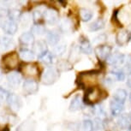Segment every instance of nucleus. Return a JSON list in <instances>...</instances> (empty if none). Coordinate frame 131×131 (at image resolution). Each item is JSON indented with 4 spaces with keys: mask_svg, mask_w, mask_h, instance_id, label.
<instances>
[{
    "mask_svg": "<svg viewBox=\"0 0 131 131\" xmlns=\"http://www.w3.org/2000/svg\"><path fill=\"white\" fill-rule=\"evenodd\" d=\"M71 64L69 63L67 61H64V60H62L58 63V69L60 71H68L71 70Z\"/></svg>",
    "mask_w": 131,
    "mask_h": 131,
    "instance_id": "obj_31",
    "label": "nucleus"
},
{
    "mask_svg": "<svg viewBox=\"0 0 131 131\" xmlns=\"http://www.w3.org/2000/svg\"><path fill=\"white\" fill-rule=\"evenodd\" d=\"M39 85L36 81L33 79H27L23 83V91L28 94H34L38 92Z\"/></svg>",
    "mask_w": 131,
    "mask_h": 131,
    "instance_id": "obj_7",
    "label": "nucleus"
},
{
    "mask_svg": "<svg viewBox=\"0 0 131 131\" xmlns=\"http://www.w3.org/2000/svg\"><path fill=\"white\" fill-rule=\"evenodd\" d=\"M94 51L100 59H101V60H106L108 57L111 55L112 47L107 45H100L96 46Z\"/></svg>",
    "mask_w": 131,
    "mask_h": 131,
    "instance_id": "obj_5",
    "label": "nucleus"
},
{
    "mask_svg": "<svg viewBox=\"0 0 131 131\" xmlns=\"http://www.w3.org/2000/svg\"><path fill=\"white\" fill-rule=\"evenodd\" d=\"M33 51L34 54L38 55L39 58L43 56L44 54L47 52V46H46V41L44 40H37L34 41L33 44Z\"/></svg>",
    "mask_w": 131,
    "mask_h": 131,
    "instance_id": "obj_10",
    "label": "nucleus"
},
{
    "mask_svg": "<svg viewBox=\"0 0 131 131\" xmlns=\"http://www.w3.org/2000/svg\"><path fill=\"white\" fill-rule=\"evenodd\" d=\"M71 28H72V23L69 19H64L61 21L60 23V28L62 31L63 32H68L70 31Z\"/></svg>",
    "mask_w": 131,
    "mask_h": 131,
    "instance_id": "obj_30",
    "label": "nucleus"
},
{
    "mask_svg": "<svg viewBox=\"0 0 131 131\" xmlns=\"http://www.w3.org/2000/svg\"><path fill=\"white\" fill-rule=\"evenodd\" d=\"M20 57L24 61H32L34 59V53L33 51L28 49H23L20 51Z\"/></svg>",
    "mask_w": 131,
    "mask_h": 131,
    "instance_id": "obj_22",
    "label": "nucleus"
},
{
    "mask_svg": "<svg viewBox=\"0 0 131 131\" xmlns=\"http://www.w3.org/2000/svg\"><path fill=\"white\" fill-rule=\"evenodd\" d=\"M127 85L129 86V88H131V75H128V81H127Z\"/></svg>",
    "mask_w": 131,
    "mask_h": 131,
    "instance_id": "obj_40",
    "label": "nucleus"
},
{
    "mask_svg": "<svg viewBox=\"0 0 131 131\" xmlns=\"http://www.w3.org/2000/svg\"><path fill=\"white\" fill-rule=\"evenodd\" d=\"M39 58H40V60L43 62L44 63H46V64H51V63H52V62H53V56H52V54L51 52H49V51L45 53L43 56H41Z\"/></svg>",
    "mask_w": 131,
    "mask_h": 131,
    "instance_id": "obj_33",
    "label": "nucleus"
},
{
    "mask_svg": "<svg viewBox=\"0 0 131 131\" xmlns=\"http://www.w3.org/2000/svg\"><path fill=\"white\" fill-rule=\"evenodd\" d=\"M110 110L112 116H114V117L120 115L123 111V104L118 102L113 99L110 102Z\"/></svg>",
    "mask_w": 131,
    "mask_h": 131,
    "instance_id": "obj_14",
    "label": "nucleus"
},
{
    "mask_svg": "<svg viewBox=\"0 0 131 131\" xmlns=\"http://www.w3.org/2000/svg\"><path fill=\"white\" fill-rule=\"evenodd\" d=\"M130 39H131V33L129 31L125 30V29L120 30L117 34V36H116V41L121 46L127 45Z\"/></svg>",
    "mask_w": 131,
    "mask_h": 131,
    "instance_id": "obj_9",
    "label": "nucleus"
},
{
    "mask_svg": "<svg viewBox=\"0 0 131 131\" xmlns=\"http://www.w3.org/2000/svg\"><path fill=\"white\" fill-rule=\"evenodd\" d=\"M44 18H45L46 21L50 25H54L58 21L59 16L58 11L53 9H48L46 10L45 15H44Z\"/></svg>",
    "mask_w": 131,
    "mask_h": 131,
    "instance_id": "obj_11",
    "label": "nucleus"
},
{
    "mask_svg": "<svg viewBox=\"0 0 131 131\" xmlns=\"http://www.w3.org/2000/svg\"><path fill=\"white\" fill-rule=\"evenodd\" d=\"M0 44L5 49L13 47L15 45L14 40L11 38H9V37H2L1 39H0Z\"/></svg>",
    "mask_w": 131,
    "mask_h": 131,
    "instance_id": "obj_28",
    "label": "nucleus"
},
{
    "mask_svg": "<svg viewBox=\"0 0 131 131\" xmlns=\"http://www.w3.org/2000/svg\"><path fill=\"white\" fill-rule=\"evenodd\" d=\"M130 33H131V32H130Z\"/></svg>",
    "mask_w": 131,
    "mask_h": 131,
    "instance_id": "obj_45",
    "label": "nucleus"
},
{
    "mask_svg": "<svg viewBox=\"0 0 131 131\" xmlns=\"http://www.w3.org/2000/svg\"><path fill=\"white\" fill-rule=\"evenodd\" d=\"M58 78V72L55 68H47L42 75V82L44 85L50 86L56 82Z\"/></svg>",
    "mask_w": 131,
    "mask_h": 131,
    "instance_id": "obj_1",
    "label": "nucleus"
},
{
    "mask_svg": "<svg viewBox=\"0 0 131 131\" xmlns=\"http://www.w3.org/2000/svg\"><path fill=\"white\" fill-rule=\"evenodd\" d=\"M129 102H130V104H131V93L129 94Z\"/></svg>",
    "mask_w": 131,
    "mask_h": 131,
    "instance_id": "obj_42",
    "label": "nucleus"
},
{
    "mask_svg": "<svg viewBox=\"0 0 131 131\" xmlns=\"http://www.w3.org/2000/svg\"><path fill=\"white\" fill-rule=\"evenodd\" d=\"M101 91L98 88H90L86 94V100L88 103H95L100 100Z\"/></svg>",
    "mask_w": 131,
    "mask_h": 131,
    "instance_id": "obj_8",
    "label": "nucleus"
},
{
    "mask_svg": "<svg viewBox=\"0 0 131 131\" xmlns=\"http://www.w3.org/2000/svg\"><path fill=\"white\" fill-rule=\"evenodd\" d=\"M23 71L28 75H36L39 72L38 68L34 64H27L23 69Z\"/></svg>",
    "mask_w": 131,
    "mask_h": 131,
    "instance_id": "obj_23",
    "label": "nucleus"
},
{
    "mask_svg": "<svg viewBox=\"0 0 131 131\" xmlns=\"http://www.w3.org/2000/svg\"><path fill=\"white\" fill-rule=\"evenodd\" d=\"M18 61H19V57L18 54L16 52H9L6 55L4 56L3 58V63L6 67L9 69H14L18 65Z\"/></svg>",
    "mask_w": 131,
    "mask_h": 131,
    "instance_id": "obj_3",
    "label": "nucleus"
},
{
    "mask_svg": "<svg viewBox=\"0 0 131 131\" xmlns=\"http://www.w3.org/2000/svg\"><path fill=\"white\" fill-rule=\"evenodd\" d=\"M112 74L117 78V80H118L119 81H123L125 79V74L122 70H120V69H115L114 70L112 71Z\"/></svg>",
    "mask_w": 131,
    "mask_h": 131,
    "instance_id": "obj_32",
    "label": "nucleus"
},
{
    "mask_svg": "<svg viewBox=\"0 0 131 131\" xmlns=\"http://www.w3.org/2000/svg\"><path fill=\"white\" fill-rule=\"evenodd\" d=\"M126 67H127L128 72L131 75V57H128L127 61H126Z\"/></svg>",
    "mask_w": 131,
    "mask_h": 131,
    "instance_id": "obj_39",
    "label": "nucleus"
},
{
    "mask_svg": "<svg viewBox=\"0 0 131 131\" xmlns=\"http://www.w3.org/2000/svg\"><path fill=\"white\" fill-rule=\"evenodd\" d=\"M124 61H125L124 55H123V54L120 52L111 53V55L106 59V62H107V63L109 65L114 66V67H117V66L123 63Z\"/></svg>",
    "mask_w": 131,
    "mask_h": 131,
    "instance_id": "obj_6",
    "label": "nucleus"
},
{
    "mask_svg": "<svg viewBox=\"0 0 131 131\" xmlns=\"http://www.w3.org/2000/svg\"><path fill=\"white\" fill-rule=\"evenodd\" d=\"M7 81L11 86H13L14 88H18L21 82V76L18 73L13 72L7 75Z\"/></svg>",
    "mask_w": 131,
    "mask_h": 131,
    "instance_id": "obj_15",
    "label": "nucleus"
},
{
    "mask_svg": "<svg viewBox=\"0 0 131 131\" xmlns=\"http://www.w3.org/2000/svg\"><path fill=\"white\" fill-rule=\"evenodd\" d=\"M131 122V116L128 114H121L120 117L117 118V125L118 127L124 129V128H128Z\"/></svg>",
    "mask_w": 131,
    "mask_h": 131,
    "instance_id": "obj_16",
    "label": "nucleus"
},
{
    "mask_svg": "<svg viewBox=\"0 0 131 131\" xmlns=\"http://www.w3.org/2000/svg\"><path fill=\"white\" fill-rule=\"evenodd\" d=\"M20 20H21V23H23L24 26H27V25H28L31 21V16L28 13H25V14L21 15V17H20Z\"/></svg>",
    "mask_w": 131,
    "mask_h": 131,
    "instance_id": "obj_36",
    "label": "nucleus"
},
{
    "mask_svg": "<svg viewBox=\"0 0 131 131\" xmlns=\"http://www.w3.org/2000/svg\"><path fill=\"white\" fill-rule=\"evenodd\" d=\"M79 48H80V51L81 52H83L84 54H91L93 51V48L91 46L90 42L86 39H81Z\"/></svg>",
    "mask_w": 131,
    "mask_h": 131,
    "instance_id": "obj_19",
    "label": "nucleus"
},
{
    "mask_svg": "<svg viewBox=\"0 0 131 131\" xmlns=\"http://www.w3.org/2000/svg\"><path fill=\"white\" fill-rule=\"evenodd\" d=\"M104 26H105L104 21L101 19H99L97 21H93V23H91L89 27H88V28H89V30L91 32H96V31H99V30H100V29H102L104 28Z\"/></svg>",
    "mask_w": 131,
    "mask_h": 131,
    "instance_id": "obj_26",
    "label": "nucleus"
},
{
    "mask_svg": "<svg viewBox=\"0 0 131 131\" xmlns=\"http://www.w3.org/2000/svg\"><path fill=\"white\" fill-rule=\"evenodd\" d=\"M45 12H46L45 9H36L35 10H34V12H33V18L34 19V21H37L38 20L40 19L42 16H44Z\"/></svg>",
    "mask_w": 131,
    "mask_h": 131,
    "instance_id": "obj_34",
    "label": "nucleus"
},
{
    "mask_svg": "<svg viewBox=\"0 0 131 131\" xmlns=\"http://www.w3.org/2000/svg\"><path fill=\"white\" fill-rule=\"evenodd\" d=\"M36 128V122L33 119H27L16 128V131H34Z\"/></svg>",
    "mask_w": 131,
    "mask_h": 131,
    "instance_id": "obj_13",
    "label": "nucleus"
},
{
    "mask_svg": "<svg viewBox=\"0 0 131 131\" xmlns=\"http://www.w3.org/2000/svg\"><path fill=\"white\" fill-rule=\"evenodd\" d=\"M80 16H81V19L83 21H88L92 19L93 14L89 9L81 8L80 9Z\"/></svg>",
    "mask_w": 131,
    "mask_h": 131,
    "instance_id": "obj_27",
    "label": "nucleus"
},
{
    "mask_svg": "<svg viewBox=\"0 0 131 131\" xmlns=\"http://www.w3.org/2000/svg\"><path fill=\"white\" fill-rule=\"evenodd\" d=\"M31 32L32 34H34V35H37V36H41V35H44L46 34V28H44L43 26L41 25H34L31 28Z\"/></svg>",
    "mask_w": 131,
    "mask_h": 131,
    "instance_id": "obj_29",
    "label": "nucleus"
},
{
    "mask_svg": "<svg viewBox=\"0 0 131 131\" xmlns=\"http://www.w3.org/2000/svg\"><path fill=\"white\" fill-rule=\"evenodd\" d=\"M66 51V46L62 44V45H59V46H55L54 48V54L57 56H62L63 54Z\"/></svg>",
    "mask_w": 131,
    "mask_h": 131,
    "instance_id": "obj_35",
    "label": "nucleus"
},
{
    "mask_svg": "<svg viewBox=\"0 0 131 131\" xmlns=\"http://www.w3.org/2000/svg\"><path fill=\"white\" fill-rule=\"evenodd\" d=\"M9 18L12 21H16V20H18L20 19V12L17 10V9H11L10 11L9 12Z\"/></svg>",
    "mask_w": 131,
    "mask_h": 131,
    "instance_id": "obj_37",
    "label": "nucleus"
},
{
    "mask_svg": "<svg viewBox=\"0 0 131 131\" xmlns=\"http://www.w3.org/2000/svg\"><path fill=\"white\" fill-rule=\"evenodd\" d=\"M59 39H60V36L58 33L55 31H50L46 33V39L51 46H56L58 43Z\"/></svg>",
    "mask_w": 131,
    "mask_h": 131,
    "instance_id": "obj_18",
    "label": "nucleus"
},
{
    "mask_svg": "<svg viewBox=\"0 0 131 131\" xmlns=\"http://www.w3.org/2000/svg\"><path fill=\"white\" fill-rule=\"evenodd\" d=\"M113 99H114L115 100L118 101V102L123 104L124 101L126 100V99H127V92H126V90H124V89L119 88V89H117L115 92L114 98Z\"/></svg>",
    "mask_w": 131,
    "mask_h": 131,
    "instance_id": "obj_21",
    "label": "nucleus"
},
{
    "mask_svg": "<svg viewBox=\"0 0 131 131\" xmlns=\"http://www.w3.org/2000/svg\"><path fill=\"white\" fill-rule=\"evenodd\" d=\"M0 21H1V19H0Z\"/></svg>",
    "mask_w": 131,
    "mask_h": 131,
    "instance_id": "obj_44",
    "label": "nucleus"
},
{
    "mask_svg": "<svg viewBox=\"0 0 131 131\" xmlns=\"http://www.w3.org/2000/svg\"><path fill=\"white\" fill-rule=\"evenodd\" d=\"M1 26L3 28V30L8 34H15L16 33L17 28H18L16 21H12L10 19L6 20L4 23H2Z\"/></svg>",
    "mask_w": 131,
    "mask_h": 131,
    "instance_id": "obj_12",
    "label": "nucleus"
},
{
    "mask_svg": "<svg viewBox=\"0 0 131 131\" xmlns=\"http://www.w3.org/2000/svg\"><path fill=\"white\" fill-rule=\"evenodd\" d=\"M82 106V102L80 96H75V98L71 100L70 105V112H77Z\"/></svg>",
    "mask_w": 131,
    "mask_h": 131,
    "instance_id": "obj_20",
    "label": "nucleus"
},
{
    "mask_svg": "<svg viewBox=\"0 0 131 131\" xmlns=\"http://www.w3.org/2000/svg\"><path fill=\"white\" fill-rule=\"evenodd\" d=\"M0 131H9V127H8V126H6V127H4V128H2V129L0 130Z\"/></svg>",
    "mask_w": 131,
    "mask_h": 131,
    "instance_id": "obj_41",
    "label": "nucleus"
},
{
    "mask_svg": "<svg viewBox=\"0 0 131 131\" xmlns=\"http://www.w3.org/2000/svg\"><path fill=\"white\" fill-rule=\"evenodd\" d=\"M102 126L105 131H117V125L115 124L112 120L108 119V118L105 119V121L102 123Z\"/></svg>",
    "mask_w": 131,
    "mask_h": 131,
    "instance_id": "obj_24",
    "label": "nucleus"
},
{
    "mask_svg": "<svg viewBox=\"0 0 131 131\" xmlns=\"http://www.w3.org/2000/svg\"><path fill=\"white\" fill-rule=\"evenodd\" d=\"M79 131H93V123L89 119H85L81 122Z\"/></svg>",
    "mask_w": 131,
    "mask_h": 131,
    "instance_id": "obj_25",
    "label": "nucleus"
},
{
    "mask_svg": "<svg viewBox=\"0 0 131 131\" xmlns=\"http://www.w3.org/2000/svg\"><path fill=\"white\" fill-rule=\"evenodd\" d=\"M19 40L23 45H30V44L34 43V34L29 32H25L21 34V36L19 37Z\"/></svg>",
    "mask_w": 131,
    "mask_h": 131,
    "instance_id": "obj_17",
    "label": "nucleus"
},
{
    "mask_svg": "<svg viewBox=\"0 0 131 131\" xmlns=\"http://www.w3.org/2000/svg\"><path fill=\"white\" fill-rule=\"evenodd\" d=\"M7 102H8L11 110L15 112H17L18 111H20V109L23 106V102H21V100L20 99V97L16 94H13V93L8 95Z\"/></svg>",
    "mask_w": 131,
    "mask_h": 131,
    "instance_id": "obj_4",
    "label": "nucleus"
},
{
    "mask_svg": "<svg viewBox=\"0 0 131 131\" xmlns=\"http://www.w3.org/2000/svg\"><path fill=\"white\" fill-rule=\"evenodd\" d=\"M106 39V37L105 34H101V35L96 37L94 39V43H101V42L105 41Z\"/></svg>",
    "mask_w": 131,
    "mask_h": 131,
    "instance_id": "obj_38",
    "label": "nucleus"
},
{
    "mask_svg": "<svg viewBox=\"0 0 131 131\" xmlns=\"http://www.w3.org/2000/svg\"><path fill=\"white\" fill-rule=\"evenodd\" d=\"M128 131H131V125L129 126V127H128Z\"/></svg>",
    "mask_w": 131,
    "mask_h": 131,
    "instance_id": "obj_43",
    "label": "nucleus"
},
{
    "mask_svg": "<svg viewBox=\"0 0 131 131\" xmlns=\"http://www.w3.org/2000/svg\"><path fill=\"white\" fill-rule=\"evenodd\" d=\"M97 71H88L79 75L78 81L81 86H90L97 79Z\"/></svg>",
    "mask_w": 131,
    "mask_h": 131,
    "instance_id": "obj_2",
    "label": "nucleus"
}]
</instances>
